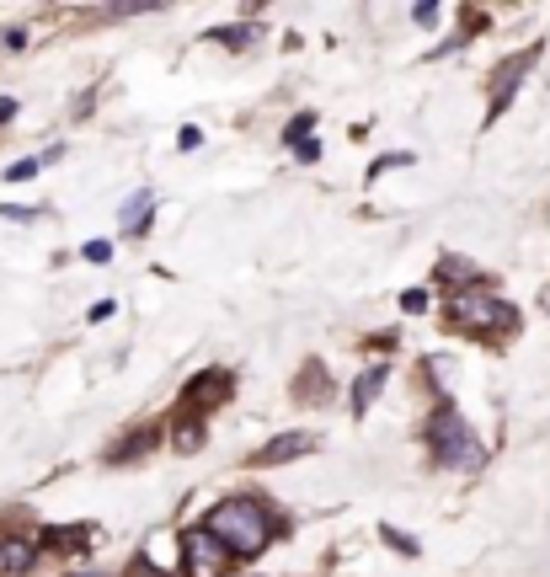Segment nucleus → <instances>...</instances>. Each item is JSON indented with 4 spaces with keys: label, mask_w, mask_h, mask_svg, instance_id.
<instances>
[{
    "label": "nucleus",
    "mask_w": 550,
    "mask_h": 577,
    "mask_svg": "<svg viewBox=\"0 0 550 577\" xmlns=\"http://www.w3.org/2000/svg\"><path fill=\"white\" fill-rule=\"evenodd\" d=\"M203 529H209L230 556H262L267 540H273V513L262 503H251V497H230V503L209 508Z\"/></svg>",
    "instance_id": "1"
},
{
    "label": "nucleus",
    "mask_w": 550,
    "mask_h": 577,
    "mask_svg": "<svg viewBox=\"0 0 550 577\" xmlns=\"http://www.w3.org/2000/svg\"><path fill=\"white\" fill-rule=\"evenodd\" d=\"M422 439H428L433 460L449 465V471H481V460H486V449L476 444V433H470V423L460 417V407H449V401H438V407H433Z\"/></svg>",
    "instance_id": "2"
},
{
    "label": "nucleus",
    "mask_w": 550,
    "mask_h": 577,
    "mask_svg": "<svg viewBox=\"0 0 550 577\" xmlns=\"http://www.w3.org/2000/svg\"><path fill=\"white\" fill-rule=\"evenodd\" d=\"M449 321L465 326V332H476V337H497V332H508V326H513V310L502 305L497 294L465 289V294H454V300H449Z\"/></svg>",
    "instance_id": "3"
},
{
    "label": "nucleus",
    "mask_w": 550,
    "mask_h": 577,
    "mask_svg": "<svg viewBox=\"0 0 550 577\" xmlns=\"http://www.w3.org/2000/svg\"><path fill=\"white\" fill-rule=\"evenodd\" d=\"M230 567V551L219 545L209 529H187L182 535V572L187 577H225Z\"/></svg>",
    "instance_id": "4"
},
{
    "label": "nucleus",
    "mask_w": 550,
    "mask_h": 577,
    "mask_svg": "<svg viewBox=\"0 0 550 577\" xmlns=\"http://www.w3.org/2000/svg\"><path fill=\"white\" fill-rule=\"evenodd\" d=\"M230 391H235V380L225 369H209V374H198L193 385L182 391V412H209V407H219V401H230Z\"/></svg>",
    "instance_id": "5"
},
{
    "label": "nucleus",
    "mask_w": 550,
    "mask_h": 577,
    "mask_svg": "<svg viewBox=\"0 0 550 577\" xmlns=\"http://www.w3.org/2000/svg\"><path fill=\"white\" fill-rule=\"evenodd\" d=\"M305 449H316L310 433H278V439H267L257 455H251V465H284V460H300Z\"/></svg>",
    "instance_id": "6"
},
{
    "label": "nucleus",
    "mask_w": 550,
    "mask_h": 577,
    "mask_svg": "<svg viewBox=\"0 0 550 577\" xmlns=\"http://www.w3.org/2000/svg\"><path fill=\"white\" fill-rule=\"evenodd\" d=\"M534 54H540V49H524V54H513L508 59V65H502L497 70V86H492V118L502 113V107H508L513 102V91H518V75H524L529 65H534Z\"/></svg>",
    "instance_id": "7"
},
{
    "label": "nucleus",
    "mask_w": 550,
    "mask_h": 577,
    "mask_svg": "<svg viewBox=\"0 0 550 577\" xmlns=\"http://www.w3.org/2000/svg\"><path fill=\"white\" fill-rule=\"evenodd\" d=\"M161 428H166V423H145V428H134L123 444H113V455H107V460H113V465H129V460H139V455H150V449L161 444Z\"/></svg>",
    "instance_id": "8"
},
{
    "label": "nucleus",
    "mask_w": 550,
    "mask_h": 577,
    "mask_svg": "<svg viewBox=\"0 0 550 577\" xmlns=\"http://www.w3.org/2000/svg\"><path fill=\"white\" fill-rule=\"evenodd\" d=\"M91 540V529H81V524H49V529H43V535H38V551H54V556H75V551H81V545Z\"/></svg>",
    "instance_id": "9"
},
{
    "label": "nucleus",
    "mask_w": 550,
    "mask_h": 577,
    "mask_svg": "<svg viewBox=\"0 0 550 577\" xmlns=\"http://www.w3.org/2000/svg\"><path fill=\"white\" fill-rule=\"evenodd\" d=\"M38 545L33 540H0V572H33Z\"/></svg>",
    "instance_id": "10"
},
{
    "label": "nucleus",
    "mask_w": 550,
    "mask_h": 577,
    "mask_svg": "<svg viewBox=\"0 0 550 577\" xmlns=\"http://www.w3.org/2000/svg\"><path fill=\"white\" fill-rule=\"evenodd\" d=\"M150 209H155V198H150V193H134L129 204H123V220H118V225L129 230V236H139V230L150 225Z\"/></svg>",
    "instance_id": "11"
},
{
    "label": "nucleus",
    "mask_w": 550,
    "mask_h": 577,
    "mask_svg": "<svg viewBox=\"0 0 550 577\" xmlns=\"http://www.w3.org/2000/svg\"><path fill=\"white\" fill-rule=\"evenodd\" d=\"M171 444H177L182 455H193V449L203 444V423H198L193 412H182V417H177V428H171Z\"/></svg>",
    "instance_id": "12"
},
{
    "label": "nucleus",
    "mask_w": 550,
    "mask_h": 577,
    "mask_svg": "<svg viewBox=\"0 0 550 577\" xmlns=\"http://www.w3.org/2000/svg\"><path fill=\"white\" fill-rule=\"evenodd\" d=\"M380 385H385V369H369V374H358V391H353V412H358V417L369 412V401L380 396Z\"/></svg>",
    "instance_id": "13"
},
{
    "label": "nucleus",
    "mask_w": 550,
    "mask_h": 577,
    "mask_svg": "<svg viewBox=\"0 0 550 577\" xmlns=\"http://www.w3.org/2000/svg\"><path fill=\"white\" fill-rule=\"evenodd\" d=\"M300 401H321L326 396V385H321V364H305V380H300V391H294Z\"/></svg>",
    "instance_id": "14"
},
{
    "label": "nucleus",
    "mask_w": 550,
    "mask_h": 577,
    "mask_svg": "<svg viewBox=\"0 0 550 577\" xmlns=\"http://www.w3.org/2000/svg\"><path fill=\"white\" fill-rule=\"evenodd\" d=\"M214 43H225V49H246V43H251V33H246V27H219V33H209Z\"/></svg>",
    "instance_id": "15"
},
{
    "label": "nucleus",
    "mask_w": 550,
    "mask_h": 577,
    "mask_svg": "<svg viewBox=\"0 0 550 577\" xmlns=\"http://www.w3.org/2000/svg\"><path fill=\"white\" fill-rule=\"evenodd\" d=\"M380 540H385V545H396L401 556H417V540H412V535H401V529H390V524L380 529Z\"/></svg>",
    "instance_id": "16"
},
{
    "label": "nucleus",
    "mask_w": 550,
    "mask_h": 577,
    "mask_svg": "<svg viewBox=\"0 0 550 577\" xmlns=\"http://www.w3.org/2000/svg\"><path fill=\"white\" fill-rule=\"evenodd\" d=\"M310 123H316V118H310V113H300V118L289 123V134H284V139H294V145H305V139H310Z\"/></svg>",
    "instance_id": "17"
},
{
    "label": "nucleus",
    "mask_w": 550,
    "mask_h": 577,
    "mask_svg": "<svg viewBox=\"0 0 550 577\" xmlns=\"http://www.w3.org/2000/svg\"><path fill=\"white\" fill-rule=\"evenodd\" d=\"M43 171V161H17V166H6V177L11 182H27V177H38Z\"/></svg>",
    "instance_id": "18"
},
{
    "label": "nucleus",
    "mask_w": 550,
    "mask_h": 577,
    "mask_svg": "<svg viewBox=\"0 0 550 577\" xmlns=\"http://www.w3.org/2000/svg\"><path fill=\"white\" fill-rule=\"evenodd\" d=\"M401 310H428V294H422V289H406V294H401Z\"/></svg>",
    "instance_id": "19"
},
{
    "label": "nucleus",
    "mask_w": 550,
    "mask_h": 577,
    "mask_svg": "<svg viewBox=\"0 0 550 577\" xmlns=\"http://www.w3.org/2000/svg\"><path fill=\"white\" fill-rule=\"evenodd\" d=\"M107 257H113V246H107V241H86V262H107Z\"/></svg>",
    "instance_id": "20"
},
{
    "label": "nucleus",
    "mask_w": 550,
    "mask_h": 577,
    "mask_svg": "<svg viewBox=\"0 0 550 577\" xmlns=\"http://www.w3.org/2000/svg\"><path fill=\"white\" fill-rule=\"evenodd\" d=\"M412 17H417L422 27H433V22H438V6H433V0H422V6L412 11Z\"/></svg>",
    "instance_id": "21"
},
{
    "label": "nucleus",
    "mask_w": 550,
    "mask_h": 577,
    "mask_svg": "<svg viewBox=\"0 0 550 577\" xmlns=\"http://www.w3.org/2000/svg\"><path fill=\"white\" fill-rule=\"evenodd\" d=\"M412 161V155H385V161H374V177H380V171H390V166H406Z\"/></svg>",
    "instance_id": "22"
},
{
    "label": "nucleus",
    "mask_w": 550,
    "mask_h": 577,
    "mask_svg": "<svg viewBox=\"0 0 550 577\" xmlns=\"http://www.w3.org/2000/svg\"><path fill=\"white\" fill-rule=\"evenodd\" d=\"M11 113H17V102H11V97H0V123H6Z\"/></svg>",
    "instance_id": "23"
}]
</instances>
